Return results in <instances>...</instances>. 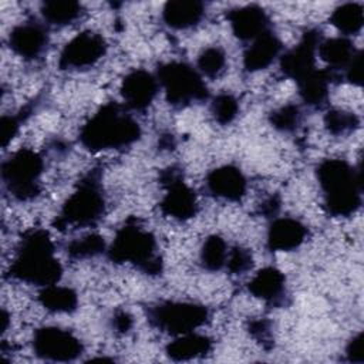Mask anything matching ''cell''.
<instances>
[{"label":"cell","instance_id":"obj_1","mask_svg":"<svg viewBox=\"0 0 364 364\" xmlns=\"http://www.w3.org/2000/svg\"><path fill=\"white\" fill-rule=\"evenodd\" d=\"M63 266L54 256V245L46 229L27 230L16 249V256L9 267V276L40 287L58 283Z\"/></svg>","mask_w":364,"mask_h":364},{"label":"cell","instance_id":"obj_2","mask_svg":"<svg viewBox=\"0 0 364 364\" xmlns=\"http://www.w3.org/2000/svg\"><path fill=\"white\" fill-rule=\"evenodd\" d=\"M141 138V127L118 102L102 105L80 129L78 139L91 152L121 149Z\"/></svg>","mask_w":364,"mask_h":364},{"label":"cell","instance_id":"obj_3","mask_svg":"<svg viewBox=\"0 0 364 364\" xmlns=\"http://www.w3.org/2000/svg\"><path fill=\"white\" fill-rule=\"evenodd\" d=\"M316 176L324 196L328 215L351 216L361 205V171L346 159H324L316 168Z\"/></svg>","mask_w":364,"mask_h":364},{"label":"cell","instance_id":"obj_4","mask_svg":"<svg viewBox=\"0 0 364 364\" xmlns=\"http://www.w3.org/2000/svg\"><path fill=\"white\" fill-rule=\"evenodd\" d=\"M107 256L112 263H129L146 274L156 276L162 272L156 239L135 218H129L117 230Z\"/></svg>","mask_w":364,"mask_h":364},{"label":"cell","instance_id":"obj_5","mask_svg":"<svg viewBox=\"0 0 364 364\" xmlns=\"http://www.w3.org/2000/svg\"><path fill=\"white\" fill-rule=\"evenodd\" d=\"M105 213V198L98 172L87 173L64 202L54 226L58 230L95 225Z\"/></svg>","mask_w":364,"mask_h":364},{"label":"cell","instance_id":"obj_6","mask_svg":"<svg viewBox=\"0 0 364 364\" xmlns=\"http://www.w3.org/2000/svg\"><path fill=\"white\" fill-rule=\"evenodd\" d=\"M156 80L165 92L168 104L176 109L209 98V90L202 74L182 61L164 63L156 68Z\"/></svg>","mask_w":364,"mask_h":364},{"label":"cell","instance_id":"obj_7","mask_svg":"<svg viewBox=\"0 0 364 364\" xmlns=\"http://www.w3.org/2000/svg\"><path fill=\"white\" fill-rule=\"evenodd\" d=\"M44 171V161L33 149L21 148L13 152L1 164V181L7 192L17 200H30L40 191V178Z\"/></svg>","mask_w":364,"mask_h":364},{"label":"cell","instance_id":"obj_8","mask_svg":"<svg viewBox=\"0 0 364 364\" xmlns=\"http://www.w3.org/2000/svg\"><path fill=\"white\" fill-rule=\"evenodd\" d=\"M209 311L203 304L165 300L146 307L148 323L159 331L181 336L195 331L208 321Z\"/></svg>","mask_w":364,"mask_h":364},{"label":"cell","instance_id":"obj_9","mask_svg":"<svg viewBox=\"0 0 364 364\" xmlns=\"http://www.w3.org/2000/svg\"><path fill=\"white\" fill-rule=\"evenodd\" d=\"M31 344L38 358L54 363L74 361L84 353V346L75 334L55 326L37 328L33 334Z\"/></svg>","mask_w":364,"mask_h":364},{"label":"cell","instance_id":"obj_10","mask_svg":"<svg viewBox=\"0 0 364 364\" xmlns=\"http://www.w3.org/2000/svg\"><path fill=\"white\" fill-rule=\"evenodd\" d=\"M161 182L165 188L164 198L159 202L161 212L181 222L195 218L198 212L196 193L185 183L181 171L173 166L162 171Z\"/></svg>","mask_w":364,"mask_h":364},{"label":"cell","instance_id":"obj_11","mask_svg":"<svg viewBox=\"0 0 364 364\" xmlns=\"http://www.w3.org/2000/svg\"><path fill=\"white\" fill-rule=\"evenodd\" d=\"M107 53L105 38L91 30L74 36L61 50L58 67L64 71L87 70L95 65Z\"/></svg>","mask_w":364,"mask_h":364},{"label":"cell","instance_id":"obj_12","mask_svg":"<svg viewBox=\"0 0 364 364\" xmlns=\"http://www.w3.org/2000/svg\"><path fill=\"white\" fill-rule=\"evenodd\" d=\"M321 40L323 37L320 30H306L300 41L293 48L287 50L280 55L282 73L297 82L313 70H316V54Z\"/></svg>","mask_w":364,"mask_h":364},{"label":"cell","instance_id":"obj_13","mask_svg":"<svg viewBox=\"0 0 364 364\" xmlns=\"http://www.w3.org/2000/svg\"><path fill=\"white\" fill-rule=\"evenodd\" d=\"M47 26L37 20H28L13 27L9 34L10 50L24 60H37L48 47Z\"/></svg>","mask_w":364,"mask_h":364},{"label":"cell","instance_id":"obj_14","mask_svg":"<svg viewBox=\"0 0 364 364\" xmlns=\"http://www.w3.org/2000/svg\"><path fill=\"white\" fill-rule=\"evenodd\" d=\"M159 90L156 77L146 70L138 68L128 73L121 84V97L127 108L134 111L146 109Z\"/></svg>","mask_w":364,"mask_h":364},{"label":"cell","instance_id":"obj_15","mask_svg":"<svg viewBox=\"0 0 364 364\" xmlns=\"http://www.w3.org/2000/svg\"><path fill=\"white\" fill-rule=\"evenodd\" d=\"M226 18L232 33L240 41H253L270 30V18L264 9L257 4H246L228 11Z\"/></svg>","mask_w":364,"mask_h":364},{"label":"cell","instance_id":"obj_16","mask_svg":"<svg viewBox=\"0 0 364 364\" xmlns=\"http://www.w3.org/2000/svg\"><path fill=\"white\" fill-rule=\"evenodd\" d=\"M208 192L219 199L239 202L246 193V178L235 165H222L212 169L205 179Z\"/></svg>","mask_w":364,"mask_h":364},{"label":"cell","instance_id":"obj_17","mask_svg":"<svg viewBox=\"0 0 364 364\" xmlns=\"http://www.w3.org/2000/svg\"><path fill=\"white\" fill-rule=\"evenodd\" d=\"M307 237V228L294 218H276L267 229L266 245L270 252H290Z\"/></svg>","mask_w":364,"mask_h":364},{"label":"cell","instance_id":"obj_18","mask_svg":"<svg viewBox=\"0 0 364 364\" xmlns=\"http://www.w3.org/2000/svg\"><path fill=\"white\" fill-rule=\"evenodd\" d=\"M283 51V43L270 30L259 36L243 53V68L247 73H256L267 68Z\"/></svg>","mask_w":364,"mask_h":364},{"label":"cell","instance_id":"obj_19","mask_svg":"<svg viewBox=\"0 0 364 364\" xmlns=\"http://www.w3.org/2000/svg\"><path fill=\"white\" fill-rule=\"evenodd\" d=\"M247 291L267 304L280 306L286 297V277L276 267H263L249 280Z\"/></svg>","mask_w":364,"mask_h":364},{"label":"cell","instance_id":"obj_20","mask_svg":"<svg viewBox=\"0 0 364 364\" xmlns=\"http://www.w3.org/2000/svg\"><path fill=\"white\" fill-rule=\"evenodd\" d=\"M205 4L196 0H172L162 9V20L172 30H188L205 17Z\"/></svg>","mask_w":364,"mask_h":364},{"label":"cell","instance_id":"obj_21","mask_svg":"<svg viewBox=\"0 0 364 364\" xmlns=\"http://www.w3.org/2000/svg\"><path fill=\"white\" fill-rule=\"evenodd\" d=\"M334 73L327 70H313L299 80L297 88L303 102L314 109H321L328 101V85L334 80Z\"/></svg>","mask_w":364,"mask_h":364},{"label":"cell","instance_id":"obj_22","mask_svg":"<svg viewBox=\"0 0 364 364\" xmlns=\"http://www.w3.org/2000/svg\"><path fill=\"white\" fill-rule=\"evenodd\" d=\"M357 53L358 50L347 37H331L327 40H321L317 47L318 57L328 65V70L333 73H344V70Z\"/></svg>","mask_w":364,"mask_h":364},{"label":"cell","instance_id":"obj_23","mask_svg":"<svg viewBox=\"0 0 364 364\" xmlns=\"http://www.w3.org/2000/svg\"><path fill=\"white\" fill-rule=\"evenodd\" d=\"M212 350V340L208 336L198 333H186L176 336L173 341H171L165 353L172 361H188L198 357L206 355Z\"/></svg>","mask_w":364,"mask_h":364},{"label":"cell","instance_id":"obj_24","mask_svg":"<svg viewBox=\"0 0 364 364\" xmlns=\"http://www.w3.org/2000/svg\"><path fill=\"white\" fill-rule=\"evenodd\" d=\"M38 301L51 313H73L77 310L78 296L73 289L55 283L40 290Z\"/></svg>","mask_w":364,"mask_h":364},{"label":"cell","instance_id":"obj_25","mask_svg":"<svg viewBox=\"0 0 364 364\" xmlns=\"http://www.w3.org/2000/svg\"><path fill=\"white\" fill-rule=\"evenodd\" d=\"M84 9L81 3L73 0H53L44 1L41 4L40 13L43 20L48 26L54 27H64L80 18Z\"/></svg>","mask_w":364,"mask_h":364},{"label":"cell","instance_id":"obj_26","mask_svg":"<svg viewBox=\"0 0 364 364\" xmlns=\"http://www.w3.org/2000/svg\"><path fill=\"white\" fill-rule=\"evenodd\" d=\"M330 23L344 36L357 34L364 23V9L361 3H343L330 16Z\"/></svg>","mask_w":364,"mask_h":364},{"label":"cell","instance_id":"obj_27","mask_svg":"<svg viewBox=\"0 0 364 364\" xmlns=\"http://www.w3.org/2000/svg\"><path fill=\"white\" fill-rule=\"evenodd\" d=\"M228 246L226 242L218 236H209L200 247V264L208 272H219L225 267L228 259Z\"/></svg>","mask_w":364,"mask_h":364},{"label":"cell","instance_id":"obj_28","mask_svg":"<svg viewBox=\"0 0 364 364\" xmlns=\"http://www.w3.org/2000/svg\"><path fill=\"white\" fill-rule=\"evenodd\" d=\"M67 255L71 259L75 260H82V259H90L95 257L104 252H107V245L105 240L101 235L98 233H90L82 237L71 240L67 247Z\"/></svg>","mask_w":364,"mask_h":364},{"label":"cell","instance_id":"obj_29","mask_svg":"<svg viewBox=\"0 0 364 364\" xmlns=\"http://www.w3.org/2000/svg\"><path fill=\"white\" fill-rule=\"evenodd\" d=\"M228 64V58H226V53L222 47L218 46H210L206 47L200 51V54L198 55V71L202 75H206L208 78H216L219 77Z\"/></svg>","mask_w":364,"mask_h":364},{"label":"cell","instance_id":"obj_30","mask_svg":"<svg viewBox=\"0 0 364 364\" xmlns=\"http://www.w3.org/2000/svg\"><path fill=\"white\" fill-rule=\"evenodd\" d=\"M360 125V119L354 112L344 109H328L324 115L326 129L336 136L354 132Z\"/></svg>","mask_w":364,"mask_h":364},{"label":"cell","instance_id":"obj_31","mask_svg":"<svg viewBox=\"0 0 364 364\" xmlns=\"http://www.w3.org/2000/svg\"><path fill=\"white\" fill-rule=\"evenodd\" d=\"M269 122L280 132H294L301 124V111L296 104H286L269 114Z\"/></svg>","mask_w":364,"mask_h":364},{"label":"cell","instance_id":"obj_32","mask_svg":"<svg viewBox=\"0 0 364 364\" xmlns=\"http://www.w3.org/2000/svg\"><path fill=\"white\" fill-rule=\"evenodd\" d=\"M210 112L215 118V121L220 125H228L239 114V102L237 100L228 92L218 94L210 104Z\"/></svg>","mask_w":364,"mask_h":364},{"label":"cell","instance_id":"obj_33","mask_svg":"<svg viewBox=\"0 0 364 364\" xmlns=\"http://www.w3.org/2000/svg\"><path fill=\"white\" fill-rule=\"evenodd\" d=\"M253 266V256L252 253L240 246L232 247V250L228 252V259L225 267L232 274H242L250 270Z\"/></svg>","mask_w":364,"mask_h":364},{"label":"cell","instance_id":"obj_34","mask_svg":"<svg viewBox=\"0 0 364 364\" xmlns=\"http://www.w3.org/2000/svg\"><path fill=\"white\" fill-rule=\"evenodd\" d=\"M21 115H3L0 119V139L1 146L6 148L17 135L21 125Z\"/></svg>","mask_w":364,"mask_h":364},{"label":"cell","instance_id":"obj_35","mask_svg":"<svg viewBox=\"0 0 364 364\" xmlns=\"http://www.w3.org/2000/svg\"><path fill=\"white\" fill-rule=\"evenodd\" d=\"M344 78L353 85L363 84V51L358 50L355 57L344 70Z\"/></svg>","mask_w":364,"mask_h":364},{"label":"cell","instance_id":"obj_36","mask_svg":"<svg viewBox=\"0 0 364 364\" xmlns=\"http://www.w3.org/2000/svg\"><path fill=\"white\" fill-rule=\"evenodd\" d=\"M250 334L267 348V344L272 346V331H270V323L266 320H253L249 326Z\"/></svg>","mask_w":364,"mask_h":364},{"label":"cell","instance_id":"obj_37","mask_svg":"<svg viewBox=\"0 0 364 364\" xmlns=\"http://www.w3.org/2000/svg\"><path fill=\"white\" fill-rule=\"evenodd\" d=\"M363 333H358L357 336H354L347 347H346V355L347 360L351 363H363L364 361V353H363Z\"/></svg>","mask_w":364,"mask_h":364},{"label":"cell","instance_id":"obj_38","mask_svg":"<svg viewBox=\"0 0 364 364\" xmlns=\"http://www.w3.org/2000/svg\"><path fill=\"white\" fill-rule=\"evenodd\" d=\"M112 327L118 333H127L132 327V317L125 310H117L112 316Z\"/></svg>","mask_w":364,"mask_h":364},{"label":"cell","instance_id":"obj_39","mask_svg":"<svg viewBox=\"0 0 364 364\" xmlns=\"http://www.w3.org/2000/svg\"><path fill=\"white\" fill-rule=\"evenodd\" d=\"M279 208H280V200H279V198L270 196V198L266 199V200L263 202V205L260 206V213L264 215V216H273V218H274V215L277 213Z\"/></svg>","mask_w":364,"mask_h":364},{"label":"cell","instance_id":"obj_40","mask_svg":"<svg viewBox=\"0 0 364 364\" xmlns=\"http://www.w3.org/2000/svg\"><path fill=\"white\" fill-rule=\"evenodd\" d=\"M7 323H9V314L6 313V310H3V313H1V331L3 333L7 330Z\"/></svg>","mask_w":364,"mask_h":364}]
</instances>
